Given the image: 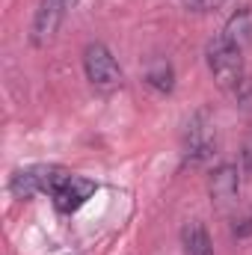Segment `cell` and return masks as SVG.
I'll return each mask as SVG.
<instances>
[{"mask_svg": "<svg viewBox=\"0 0 252 255\" xmlns=\"http://www.w3.org/2000/svg\"><path fill=\"white\" fill-rule=\"evenodd\" d=\"M83 71H86V80H89L95 89H101V92H113V89H119L122 80H125L119 63L113 60V54H110L101 42L86 45V51H83Z\"/></svg>", "mask_w": 252, "mask_h": 255, "instance_id": "1", "label": "cell"}, {"mask_svg": "<svg viewBox=\"0 0 252 255\" xmlns=\"http://www.w3.org/2000/svg\"><path fill=\"white\" fill-rule=\"evenodd\" d=\"M208 68L223 89H235L244 80V51L232 48L223 36L208 45Z\"/></svg>", "mask_w": 252, "mask_h": 255, "instance_id": "2", "label": "cell"}, {"mask_svg": "<svg viewBox=\"0 0 252 255\" xmlns=\"http://www.w3.org/2000/svg\"><path fill=\"white\" fill-rule=\"evenodd\" d=\"M71 0H42L36 18H33V45H45L54 39V33L60 30Z\"/></svg>", "mask_w": 252, "mask_h": 255, "instance_id": "3", "label": "cell"}, {"mask_svg": "<svg viewBox=\"0 0 252 255\" xmlns=\"http://www.w3.org/2000/svg\"><path fill=\"white\" fill-rule=\"evenodd\" d=\"M241 175H244V172H241L235 163L217 166V169L211 172V178H208V193H211V199H214L217 205L235 202L238 193H241Z\"/></svg>", "mask_w": 252, "mask_h": 255, "instance_id": "4", "label": "cell"}, {"mask_svg": "<svg viewBox=\"0 0 252 255\" xmlns=\"http://www.w3.org/2000/svg\"><path fill=\"white\" fill-rule=\"evenodd\" d=\"M92 193H95V184H92V181L71 175V178H68V181H65L63 187L51 196V199H54L57 211H63V214H74L77 208H83V205H86V199H89Z\"/></svg>", "mask_w": 252, "mask_h": 255, "instance_id": "5", "label": "cell"}, {"mask_svg": "<svg viewBox=\"0 0 252 255\" xmlns=\"http://www.w3.org/2000/svg\"><path fill=\"white\" fill-rule=\"evenodd\" d=\"M202 119L205 116H199L187 130V163H193V166L208 160L214 154V148H217V136L208 130V125H202Z\"/></svg>", "mask_w": 252, "mask_h": 255, "instance_id": "6", "label": "cell"}, {"mask_svg": "<svg viewBox=\"0 0 252 255\" xmlns=\"http://www.w3.org/2000/svg\"><path fill=\"white\" fill-rule=\"evenodd\" d=\"M223 39H226L232 48H238V51L252 48V6L238 9V12L226 21V27H223Z\"/></svg>", "mask_w": 252, "mask_h": 255, "instance_id": "7", "label": "cell"}, {"mask_svg": "<svg viewBox=\"0 0 252 255\" xmlns=\"http://www.w3.org/2000/svg\"><path fill=\"white\" fill-rule=\"evenodd\" d=\"M181 247H184V255H214L211 238L202 223H187L181 229Z\"/></svg>", "mask_w": 252, "mask_h": 255, "instance_id": "8", "label": "cell"}, {"mask_svg": "<svg viewBox=\"0 0 252 255\" xmlns=\"http://www.w3.org/2000/svg\"><path fill=\"white\" fill-rule=\"evenodd\" d=\"M145 83L151 86V89H157V92H172V86H175V71H172V65L166 63V60H154V63L145 68Z\"/></svg>", "mask_w": 252, "mask_h": 255, "instance_id": "9", "label": "cell"}, {"mask_svg": "<svg viewBox=\"0 0 252 255\" xmlns=\"http://www.w3.org/2000/svg\"><path fill=\"white\" fill-rule=\"evenodd\" d=\"M235 101H238V107L252 116V77H244L238 86H235Z\"/></svg>", "mask_w": 252, "mask_h": 255, "instance_id": "10", "label": "cell"}, {"mask_svg": "<svg viewBox=\"0 0 252 255\" xmlns=\"http://www.w3.org/2000/svg\"><path fill=\"white\" fill-rule=\"evenodd\" d=\"M241 172L252 178V136L244 142V148H241Z\"/></svg>", "mask_w": 252, "mask_h": 255, "instance_id": "11", "label": "cell"}, {"mask_svg": "<svg viewBox=\"0 0 252 255\" xmlns=\"http://www.w3.org/2000/svg\"><path fill=\"white\" fill-rule=\"evenodd\" d=\"M187 3V9L193 12H211V9H220L226 0H184Z\"/></svg>", "mask_w": 252, "mask_h": 255, "instance_id": "12", "label": "cell"}, {"mask_svg": "<svg viewBox=\"0 0 252 255\" xmlns=\"http://www.w3.org/2000/svg\"><path fill=\"white\" fill-rule=\"evenodd\" d=\"M247 235H252V214L235 226V238H247Z\"/></svg>", "mask_w": 252, "mask_h": 255, "instance_id": "13", "label": "cell"}]
</instances>
